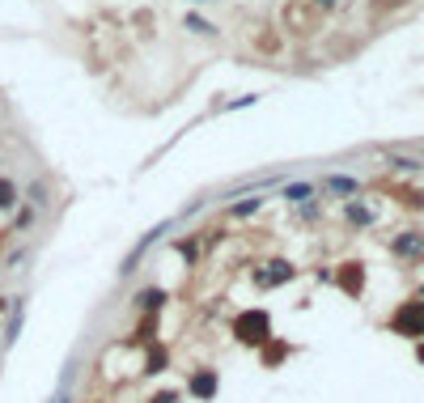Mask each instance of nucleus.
I'll return each mask as SVG.
<instances>
[{"label":"nucleus","instance_id":"nucleus-1","mask_svg":"<svg viewBox=\"0 0 424 403\" xmlns=\"http://www.w3.org/2000/svg\"><path fill=\"white\" fill-rule=\"evenodd\" d=\"M229 331H234V340H238L242 348H255V353H259V348L272 340V314L259 310V306H251V310H242V314L234 319Z\"/></svg>","mask_w":424,"mask_h":403},{"label":"nucleus","instance_id":"nucleus-2","mask_svg":"<svg viewBox=\"0 0 424 403\" xmlns=\"http://www.w3.org/2000/svg\"><path fill=\"white\" fill-rule=\"evenodd\" d=\"M391 331H395V336H408V340H424V297L420 302H403V306L391 314Z\"/></svg>","mask_w":424,"mask_h":403},{"label":"nucleus","instance_id":"nucleus-3","mask_svg":"<svg viewBox=\"0 0 424 403\" xmlns=\"http://www.w3.org/2000/svg\"><path fill=\"white\" fill-rule=\"evenodd\" d=\"M293 276H297V268H293L289 259H268V263H259V268L251 272V280H255L259 289H285Z\"/></svg>","mask_w":424,"mask_h":403},{"label":"nucleus","instance_id":"nucleus-4","mask_svg":"<svg viewBox=\"0 0 424 403\" xmlns=\"http://www.w3.org/2000/svg\"><path fill=\"white\" fill-rule=\"evenodd\" d=\"M217 391H221V374H217L212 365H195L191 378H187V395H191L195 403H212L217 399Z\"/></svg>","mask_w":424,"mask_h":403},{"label":"nucleus","instance_id":"nucleus-5","mask_svg":"<svg viewBox=\"0 0 424 403\" xmlns=\"http://www.w3.org/2000/svg\"><path fill=\"white\" fill-rule=\"evenodd\" d=\"M170 225H174V221H161V225H153V229H149V234H144V238H140V242L127 251V255H123V263H119V276H132V272H136V263H140V259L153 251V242H161V234H166Z\"/></svg>","mask_w":424,"mask_h":403},{"label":"nucleus","instance_id":"nucleus-6","mask_svg":"<svg viewBox=\"0 0 424 403\" xmlns=\"http://www.w3.org/2000/svg\"><path fill=\"white\" fill-rule=\"evenodd\" d=\"M336 285H340L348 297H361V293H365V268H361L357 259L340 263V272H336Z\"/></svg>","mask_w":424,"mask_h":403},{"label":"nucleus","instance_id":"nucleus-7","mask_svg":"<svg viewBox=\"0 0 424 403\" xmlns=\"http://www.w3.org/2000/svg\"><path fill=\"white\" fill-rule=\"evenodd\" d=\"M166 302H170V293H166V289H157V285H153V289H140V293L132 297L136 314H161V306H166Z\"/></svg>","mask_w":424,"mask_h":403},{"label":"nucleus","instance_id":"nucleus-8","mask_svg":"<svg viewBox=\"0 0 424 403\" xmlns=\"http://www.w3.org/2000/svg\"><path fill=\"white\" fill-rule=\"evenodd\" d=\"M153 340H157V314H140V323L132 327V336H127L123 344H127V348H149Z\"/></svg>","mask_w":424,"mask_h":403},{"label":"nucleus","instance_id":"nucleus-9","mask_svg":"<svg viewBox=\"0 0 424 403\" xmlns=\"http://www.w3.org/2000/svg\"><path fill=\"white\" fill-rule=\"evenodd\" d=\"M166 365H170V348L161 344V340H153L149 348H144V361H140V374H166Z\"/></svg>","mask_w":424,"mask_h":403},{"label":"nucleus","instance_id":"nucleus-10","mask_svg":"<svg viewBox=\"0 0 424 403\" xmlns=\"http://www.w3.org/2000/svg\"><path fill=\"white\" fill-rule=\"evenodd\" d=\"M289 353H293V348H289L285 340H276V336H272V340L259 348V365H263V370H276V365H285V361H289Z\"/></svg>","mask_w":424,"mask_h":403},{"label":"nucleus","instance_id":"nucleus-11","mask_svg":"<svg viewBox=\"0 0 424 403\" xmlns=\"http://www.w3.org/2000/svg\"><path fill=\"white\" fill-rule=\"evenodd\" d=\"M391 251H395V255H403V259H416V255H424V234H416V229H403V234L391 242Z\"/></svg>","mask_w":424,"mask_h":403},{"label":"nucleus","instance_id":"nucleus-12","mask_svg":"<svg viewBox=\"0 0 424 403\" xmlns=\"http://www.w3.org/2000/svg\"><path fill=\"white\" fill-rule=\"evenodd\" d=\"M21 323H25V297H13V302H8V327H4V344H13V340H17Z\"/></svg>","mask_w":424,"mask_h":403},{"label":"nucleus","instance_id":"nucleus-13","mask_svg":"<svg viewBox=\"0 0 424 403\" xmlns=\"http://www.w3.org/2000/svg\"><path fill=\"white\" fill-rule=\"evenodd\" d=\"M263 204H268L263 195H246V200H238V204H229V217H234V221H246V217H255V212H259Z\"/></svg>","mask_w":424,"mask_h":403},{"label":"nucleus","instance_id":"nucleus-14","mask_svg":"<svg viewBox=\"0 0 424 403\" xmlns=\"http://www.w3.org/2000/svg\"><path fill=\"white\" fill-rule=\"evenodd\" d=\"M344 217L353 225H374V208H365L361 200H344Z\"/></svg>","mask_w":424,"mask_h":403},{"label":"nucleus","instance_id":"nucleus-15","mask_svg":"<svg viewBox=\"0 0 424 403\" xmlns=\"http://www.w3.org/2000/svg\"><path fill=\"white\" fill-rule=\"evenodd\" d=\"M17 204H21V191H17V183L0 174V212H13Z\"/></svg>","mask_w":424,"mask_h":403},{"label":"nucleus","instance_id":"nucleus-16","mask_svg":"<svg viewBox=\"0 0 424 403\" xmlns=\"http://www.w3.org/2000/svg\"><path fill=\"white\" fill-rule=\"evenodd\" d=\"M285 200H289V204H310V200H314V183H289V187H285Z\"/></svg>","mask_w":424,"mask_h":403},{"label":"nucleus","instance_id":"nucleus-17","mask_svg":"<svg viewBox=\"0 0 424 403\" xmlns=\"http://www.w3.org/2000/svg\"><path fill=\"white\" fill-rule=\"evenodd\" d=\"M327 191H336V195H357V178H348V174H331V178H327Z\"/></svg>","mask_w":424,"mask_h":403},{"label":"nucleus","instance_id":"nucleus-18","mask_svg":"<svg viewBox=\"0 0 424 403\" xmlns=\"http://www.w3.org/2000/svg\"><path fill=\"white\" fill-rule=\"evenodd\" d=\"M187 30H191V34H217V25H212V21H204L200 13H187Z\"/></svg>","mask_w":424,"mask_h":403},{"label":"nucleus","instance_id":"nucleus-19","mask_svg":"<svg viewBox=\"0 0 424 403\" xmlns=\"http://www.w3.org/2000/svg\"><path fill=\"white\" fill-rule=\"evenodd\" d=\"M25 204H30V208H47V187H42V183H30Z\"/></svg>","mask_w":424,"mask_h":403},{"label":"nucleus","instance_id":"nucleus-20","mask_svg":"<svg viewBox=\"0 0 424 403\" xmlns=\"http://www.w3.org/2000/svg\"><path fill=\"white\" fill-rule=\"evenodd\" d=\"M149 403H183V391H174V387H161L157 395H149Z\"/></svg>","mask_w":424,"mask_h":403},{"label":"nucleus","instance_id":"nucleus-21","mask_svg":"<svg viewBox=\"0 0 424 403\" xmlns=\"http://www.w3.org/2000/svg\"><path fill=\"white\" fill-rule=\"evenodd\" d=\"M51 403H72V395H68V378H64V382H59V391H55V395H51Z\"/></svg>","mask_w":424,"mask_h":403},{"label":"nucleus","instance_id":"nucleus-22","mask_svg":"<svg viewBox=\"0 0 424 403\" xmlns=\"http://www.w3.org/2000/svg\"><path fill=\"white\" fill-rule=\"evenodd\" d=\"M30 221H34V208H30V204H25V208H21V212H17V229H25V225H30Z\"/></svg>","mask_w":424,"mask_h":403},{"label":"nucleus","instance_id":"nucleus-23","mask_svg":"<svg viewBox=\"0 0 424 403\" xmlns=\"http://www.w3.org/2000/svg\"><path fill=\"white\" fill-rule=\"evenodd\" d=\"M238 106H255V93H246V98H234V102H229L225 110H238Z\"/></svg>","mask_w":424,"mask_h":403},{"label":"nucleus","instance_id":"nucleus-24","mask_svg":"<svg viewBox=\"0 0 424 403\" xmlns=\"http://www.w3.org/2000/svg\"><path fill=\"white\" fill-rule=\"evenodd\" d=\"M403 0H374V13H386V8H399Z\"/></svg>","mask_w":424,"mask_h":403},{"label":"nucleus","instance_id":"nucleus-25","mask_svg":"<svg viewBox=\"0 0 424 403\" xmlns=\"http://www.w3.org/2000/svg\"><path fill=\"white\" fill-rule=\"evenodd\" d=\"M391 166L395 170H416V161H408V157H391Z\"/></svg>","mask_w":424,"mask_h":403},{"label":"nucleus","instance_id":"nucleus-26","mask_svg":"<svg viewBox=\"0 0 424 403\" xmlns=\"http://www.w3.org/2000/svg\"><path fill=\"white\" fill-rule=\"evenodd\" d=\"M314 8H336V0H310Z\"/></svg>","mask_w":424,"mask_h":403},{"label":"nucleus","instance_id":"nucleus-27","mask_svg":"<svg viewBox=\"0 0 424 403\" xmlns=\"http://www.w3.org/2000/svg\"><path fill=\"white\" fill-rule=\"evenodd\" d=\"M416 357H420V361H424V340H420V344H416Z\"/></svg>","mask_w":424,"mask_h":403},{"label":"nucleus","instance_id":"nucleus-28","mask_svg":"<svg viewBox=\"0 0 424 403\" xmlns=\"http://www.w3.org/2000/svg\"><path fill=\"white\" fill-rule=\"evenodd\" d=\"M191 4H208V0H191Z\"/></svg>","mask_w":424,"mask_h":403}]
</instances>
